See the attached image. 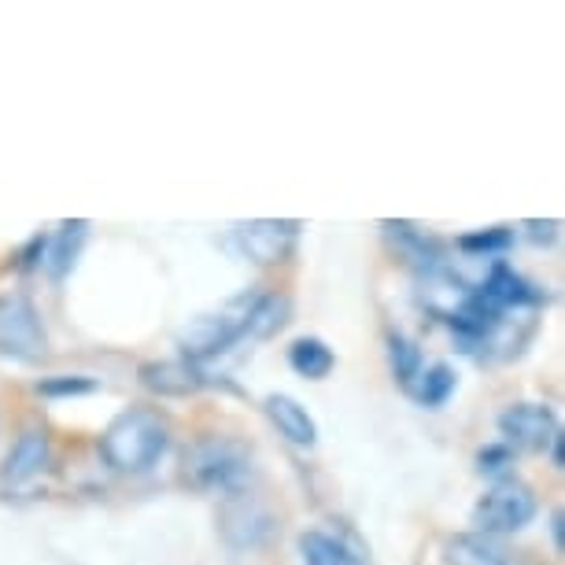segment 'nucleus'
Wrapping results in <instances>:
<instances>
[{
  "mask_svg": "<svg viewBox=\"0 0 565 565\" xmlns=\"http://www.w3.org/2000/svg\"><path fill=\"white\" fill-rule=\"evenodd\" d=\"M455 388H458V377L447 362H433V366L418 370V377L407 385V392L422 403V407H444Z\"/></svg>",
  "mask_w": 565,
  "mask_h": 565,
  "instance_id": "nucleus-17",
  "label": "nucleus"
},
{
  "mask_svg": "<svg viewBox=\"0 0 565 565\" xmlns=\"http://www.w3.org/2000/svg\"><path fill=\"white\" fill-rule=\"evenodd\" d=\"M289 315H292V303L289 296H259V303H255V311L248 318V333L252 340H270L274 333H281L285 326H289Z\"/></svg>",
  "mask_w": 565,
  "mask_h": 565,
  "instance_id": "nucleus-19",
  "label": "nucleus"
},
{
  "mask_svg": "<svg viewBox=\"0 0 565 565\" xmlns=\"http://www.w3.org/2000/svg\"><path fill=\"white\" fill-rule=\"evenodd\" d=\"M536 518V492L518 481V477H503L481 495L473 507V525L481 536H503V532H521Z\"/></svg>",
  "mask_w": 565,
  "mask_h": 565,
  "instance_id": "nucleus-4",
  "label": "nucleus"
},
{
  "mask_svg": "<svg viewBox=\"0 0 565 565\" xmlns=\"http://www.w3.org/2000/svg\"><path fill=\"white\" fill-rule=\"evenodd\" d=\"M388 359H392V373H396L403 385H411V381L418 377V370H422V351L414 348L407 337H399V333H392V337H388Z\"/></svg>",
  "mask_w": 565,
  "mask_h": 565,
  "instance_id": "nucleus-22",
  "label": "nucleus"
},
{
  "mask_svg": "<svg viewBox=\"0 0 565 565\" xmlns=\"http://www.w3.org/2000/svg\"><path fill=\"white\" fill-rule=\"evenodd\" d=\"M499 433L507 447H518V451H547L554 436H562V425L547 403H510L499 414Z\"/></svg>",
  "mask_w": 565,
  "mask_h": 565,
  "instance_id": "nucleus-7",
  "label": "nucleus"
},
{
  "mask_svg": "<svg viewBox=\"0 0 565 565\" xmlns=\"http://www.w3.org/2000/svg\"><path fill=\"white\" fill-rule=\"evenodd\" d=\"M510 241H514V233L495 226V230H481V233H466V237H458V248L466 255H473V259H492V255L507 252Z\"/></svg>",
  "mask_w": 565,
  "mask_h": 565,
  "instance_id": "nucleus-20",
  "label": "nucleus"
},
{
  "mask_svg": "<svg viewBox=\"0 0 565 565\" xmlns=\"http://www.w3.org/2000/svg\"><path fill=\"white\" fill-rule=\"evenodd\" d=\"M385 237L396 244V252L407 259L411 266H418L422 274L436 270V266H444V244L433 237V233H425L422 226H414V222H385Z\"/></svg>",
  "mask_w": 565,
  "mask_h": 565,
  "instance_id": "nucleus-12",
  "label": "nucleus"
},
{
  "mask_svg": "<svg viewBox=\"0 0 565 565\" xmlns=\"http://www.w3.org/2000/svg\"><path fill=\"white\" fill-rule=\"evenodd\" d=\"M141 385L152 392V396H163V399H185V396H196L200 388L207 385V377L200 373L196 362L189 359H156V362H145L137 370Z\"/></svg>",
  "mask_w": 565,
  "mask_h": 565,
  "instance_id": "nucleus-10",
  "label": "nucleus"
},
{
  "mask_svg": "<svg viewBox=\"0 0 565 565\" xmlns=\"http://www.w3.org/2000/svg\"><path fill=\"white\" fill-rule=\"evenodd\" d=\"M218 532L230 547L252 551V547H263V543L274 536L277 518L259 495L237 492V495H230L218 510Z\"/></svg>",
  "mask_w": 565,
  "mask_h": 565,
  "instance_id": "nucleus-5",
  "label": "nucleus"
},
{
  "mask_svg": "<svg viewBox=\"0 0 565 565\" xmlns=\"http://www.w3.org/2000/svg\"><path fill=\"white\" fill-rule=\"evenodd\" d=\"M444 565H507V551L492 536L481 532H462V536L447 540Z\"/></svg>",
  "mask_w": 565,
  "mask_h": 565,
  "instance_id": "nucleus-15",
  "label": "nucleus"
},
{
  "mask_svg": "<svg viewBox=\"0 0 565 565\" xmlns=\"http://www.w3.org/2000/svg\"><path fill=\"white\" fill-rule=\"evenodd\" d=\"M52 462V444L49 433L41 425H30V429L19 433V440L12 444V451L4 455V466H0V481L4 488H26L34 484L41 473Z\"/></svg>",
  "mask_w": 565,
  "mask_h": 565,
  "instance_id": "nucleus-9",
  "label": "nucleus"
},
{
  "mask_svg": "<svg viewBox=\"0 0 565 565\" xmlns=\"http://www.w3.org/2000/svg\"><path fill=\"white\" fill-rule=\"evenodd\" d=\"M510 466H514V451H510L507 444H488L477 451V469L488 477H499V481H503L510 473Z\"/></svg>",
  "mask_w": 565,
  "mask_h": 565,
  "instance_id": "nucleus-23",
  "label": "nucleus"
},
{
  "mask_svg": "<svg viewBox=\"0 0 565 565\" xmlns=\"http://www.w3.org/2000/svg\"><path fill=\"white\" fill-rule=\"evenodd\" d=\"M266 418H270L274 429L296 447H315L318 444L315 418L307 414L303 403H296L292 396H281V392H277V396L266 399Z\"/></svg>",
  "mask_w": 565,
  "mask_h": 565,
  "instance_id": "nucleus-14",
  "label": "nucleus"
},
{
  "mask_svg": "<svg viewBox=\"0 0 565 565\" xmlns=\"http://www.w3.org/2000/svg\"><path fill=\"white\" fill-rule=\"evenodd\" d=\"M181 477L196 492H218L230 499L252 481V451L233 436H204L185 451Z\"/></svg>",
  "mask_w": 565,
  "mask_h": 565,
  "instance_id": "nucleus-2",
  "label": "nucleus"
},
{
  "mask_svg": "<svg viewBox=\"0 0 565 565\" xmlns=\"http://www.w3.org/2000/svg\"><path fill=\"white\" fill-rule=\"evenodd\" d=\"M85 237H89V222H63L56 237H49L45 263H49V270H52L56 281H63L71 266L78 263V252H82Z\"/></svg>",
  "mask_w": 565,
  "mask_h": 565,
  "instance_id": "nucleus-16",
  "label": "nucleus"
},
{
  "mask_svg": "<svg viewBox=\"0 0 565 565\" xmlns=\"http://www.w3.org/2000/svg\"><path fill=\"white\" fill-rule=\"evenodd\" d=\"M296 241H300V222L292 218H255L237 226L241 252L259 266L285 263L292 255Z\"/></svg>",
  "mask_w": 565,
  "mask_h": 565,
  "instance_id": "nucleus-8",
  "label": "nucleus"
},
{
  "mask_svg": "<svg viewBox=\"0 0 565 565\" xmlns=\"http://www.w3.org/2000/svg\"><path fill=\"white\" fill-rule=\"evenodd\" d=\"M300 558L303 565H366V554L351 536L329 529H311L300 536Z\"/></svg>",
  "mask_w": 565,
  "mask_h": 565,
  "instance_id": "nucleus-13",
  "label": "nucleus"
},
{
  "mask_svg": "<svg viewBox=\"0 0 565 565\" xmlns=\"http://www.w3.org/2000/svg\"><path fill=\"white\" fill-rule=\"evenodd\" d=\"M289 366L300 373V377H307V381H322V377H329V373H333L337 359H333V351H329L326 340L300 337L289 348Z\"/></svg>",
  "mask_w": 565,
  "mask_h": 565,
  "instance_id": "nucleus-18",
  "label": "nucleus"
},
{
  "mask_svg": "<svg viewBox=\"0 0 565 565\" xmlns=\"http://www.w3.org/2000/svg\"><path fill=\"white\" fill-rule=\"evenodd\" d=\"M170 444L167 422L156 411L134 407L122 411L100 436V455L115 473H145L163 458Z\"/></svg>",
  "mask_w": 565,
  "mask_h": 565,
  "instance_id": "nucleus-1",
  "label": "nucleus"
},
{
  "mask_svg": "<svg viewBox=\"0 0 565 565\" xmlns=\"http://www.w3.org/2000/svg\"><path fill=\"white\" fill-rule=\"evenodd\" d=\"M525 230H529V237L536 241V244H551V241H558L562 222H558V218H547V222H525Z\"/></svg>",
  "mask_w": 565,
  "mask_h": 565,
  "instance_id": "nucleus-24",
  "label": "nucleus"
},
{
  "mask_svg": "<svg viewBox=\"0 0 565 565\" xmlns=\"http://www.w3.org/2000/svg\"><path fill=\"white\" fill-rule=\"evenodd\" d=\"M38 392L49 399L89 396V392H97V377H85V373H56V377L38 381Z\"/></svg>",
  "mask_w": 565,
  "mask_h": 565,
  "instance_id": "nucleus-21",
  "label": "nucleus"
},
{
  "mask_svg": "<svg viewBox=\"0 0 565 565\" xmlns=\"http://www.w3.org/2000/svg\"><path fill=\"white\" fill-rule=\"evenodd\" d=\"M477 285H469L462 274H455L451 266H436V270L422 274V289H418V300L422 307L429 311L433 318H440V322H451V318L462 311V303L469 300V292H473Z\"/></svg>",
  "mask_w": 565,
  "mask_h": 565,
  "instance_id": "nucleus-11",
  "label": "nucleus"
},
{
  "mask_svg": "<svg viewBox=\"0 0 565 565\" xmlns=\"http://www.w3.org/2000/svg\"><path fill=\"white\" fill-rule=\"evenodd\" d=\"M255 303H259V292H241L222 307H215V311L193 318V322L178 333V348L185 351L189 362L222 355V351L233 348L248 333V318L255 311Z\"/></svg>",
  "mask_w": 565,
  "mask_h": 565,
  "instance_id": "nucleus-3",
  "label": "nucleus"
},
{
  "mask_svg": "<svg viewBox=\"0 0 565 565\" xmlns=\"http://www.w3.org/2000/svg\"><path fill=\"white\" fill-rule=\"evenodd\" d=\"M0 351L23 362L45 359V351H49L45 326H41L34 303L23 300V296L0 300Z\"/></svg>",
  "mask_w": 565,
  "mask_h": 565,
  "instance_id": "nucleus-6",
  "label": "nucleus"
},
{
  "mask_svg": "<svg viewBox=\"0 0 565 565\" xmlns=\"http://www.w3.org/2000/svg\"><path fill=\"white\" fill-rule=\"evenodd\" d=\"M551 536H554V547H565V518H562V510H554V514H551Z\"/></svg>",
  "mask_w": 565,
  "mask_h": 565,
  "instance_id": "nucleus-25",
  "label": "nucleus"
}]
</instances>
